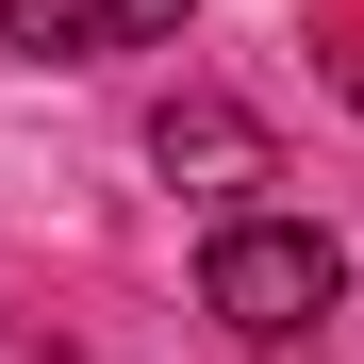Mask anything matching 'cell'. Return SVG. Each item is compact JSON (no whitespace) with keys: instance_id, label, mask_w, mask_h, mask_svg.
Wrapping results in <instances>:
<instances>
[{"instance_id":"obj_1","label":"cell","mask_w":364,"mask_h":364,"mask_svg":"<svg viewBox=\"0 0 364 364\" xmlns=\"http://www.w3.org/2000/svg\"><path fill=\"white\" fill-rule=\"evenodd\" d=\"M348 298V249L315 215H265V199H232L199 232V315L215 331H249V348H315V315Z\"/></svg>"},{"instance_id":"obj_2","label":"cell","mask_w":364,"mask_h":364,"mask_svg":"<svg viewBox=\"0 0 364 364\" xmlns=\"http://www.w3.org/2000/svg\"><path fill=\"white\" fill-rule=\"evenodd\" d=\"M149 166H166V182H199V199L232 215V199H249V182H265L282 149H265V116H249V100H215V83H182V100H166V133H149Z\"/></svg>"},{"instance_id":"obj_3","label":"cell","mask_w":364,"mask_h":364,"mask_svg":"<svg viewBox=\"0 0 364 364\" xmlns=\"http://www.w3.org/2000/svg\"><path fill=\"white\" fill-rule=\"evenodd\" d=\"M166 33H182V0H0V50H33V67H116Z\"/></svg>"}]
</instances>
